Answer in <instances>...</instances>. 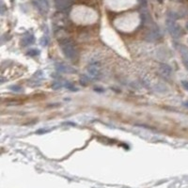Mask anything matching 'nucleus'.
Listing matches in <instances>:
<instances>
[{"label": "nucleus", "mask_w": 188, "mask_h": 188, "mask_svg": "<svg viewBox=\"0 0 188 188\" xmlns=\"http://www.w3.org/2000/svg\"><path fill=\"white\" fill-rule=\"evenodd\" d=\"M59 46H60L62 54L64 55V56L67 59L74 60L77 57V56H78L76 47L70 39H67V38L62 39L59 41Z\"/></svg>", "instance_id": "nucleus-1"}, {"label": "nucleus", "mask_w": 188, "mask_h": 188, "mask_svg": "<svg viewBox=\"0 0 188 188\" xmlns=\"http://www.w3.org/2000/svg\"><path fill=\"white\" fill-rule=\"evenodd\" d=\"M167 30L170 33V35L173 38H179L182 35V29L179 25L176 24V20L171 17H167Z\"/></svg>", "instance_id": "nucleus-2"}, {"label": "nucleus", "mask_w": 188, "mask_h": 188, "mask_svg": "<svg viewBox=\"0 0 188 188\" xmlns=\"http://www.w3.org/2000/svg\"><path fill=\"white\" fill-rule=\"evenodd\" d=\"M73 0H55V5L57 9L59 11H65V9H68Z\"/></svg>", "instance_id": "nucleus-3"}, {"label": "nucleus", "mask_w": 188, "mask_h": 188, "mask_svg": "<svg viewBox=\"0 0 188 188\" xmlns=\"http://www.w3.org/2000/svg\"><path fill=\"white\" fill-rule=\"evenodd\" d=\"M88 73L90 77L92 78H99L101 75V71L99 69V67L95 64H91L88 68Z\"/></svg>", "instance_id": "nucleus-4"}, {"label": "nucleus", "mask_w": 188, "mask_h": 188, "mask_svg": "<svg viewBox=\"0 0 188 188\" xmlns=\"http://www.w3.org/2000/svg\"><path fill=\"white\" fill-rule=\"evenodd\" d=\"M161 37V33L160 31H159L158 28L155 26V27H153L152 29L147 34V40L148 41H156L158 40L159 38Z\"/></svg>", "instance_id": "nucleus-5"}, {"label": "nucleus", "mask_w": 188, "mask_h": 188, "mask_svg": "<svg viewBox=\"0 0 188 188\" xmlns=\"http://www.w3.org/2000/svg\"><path fill=\"white\" fill-rule=\"evenodd\" d=\"M34 41H35V37L30 32L26 33V34L24 35L23 40H22V42H23V45L24 46H28V45H30V44H33V43H34Z\"/></svg>", "instance_id": "nucleus-6"}, {"label": "nucleus", "mask_w": 188, "mask_h": 188, "mask_svg": "<svg viewBox=\"0 0 188 188\" xmlns=\"http://www.w3.org/2000/svg\"><path fill=\"white\" fill-rule=\"evenodd\" d=\"M37 4L41 13H47V11H49V4H48L47 0H38Z\"/></svg>", "instance_id": "nucleus-7"}, {"label": "nucleus", "mask_w": 188, "mask_h": 188, "mask_svg": "<svg viewBox=\"0 0 188 188\" xmlns=\"http://www.w3.org/2000/svg\"><path fill=\"white\" fill-rule=\"evenodd\" d=\"M180 53L182 55V59L186 67V69L188 70V49L185 46H181L180 48Z\"/></svg>", "instance_id": "nucleus-8"}, {"label": "nucleus", "mask_w": 188, "mask_h": 188, "mask_svg": "<svg viewBox=\"0 0 188 188\" xmlns=\"http://www.w3.org/2000/svg\"><path fill=\"white\" fill-rule=\"evenodd\" d=\"M159 70H160L161 74L164 75V76H169L172 73V69L171 67L169 65L167 64H161L160 65V68H159Z\"/></svg>", "instance_id": "nucleus-9"}, {"label": "nucleus", "mask_w": 188, "mask_h": 188, "mask_svg": "<svg viewBox=\"0 0 188 188\" xmlns=\"http://www.w3.org/2000/svg\"><path fill=\"white\" fill-rule=\"evenodd\" d=\"M56 68L57 71H60V73L68 74V73H71V71H74V69H71V67L67 66V65H64V64H57Z\"/></svg>", "instance_id": "nucleus-10"}, {"label": "nucleus", "mask_w": 188, "mask_h": 188, "mask_svg": "<svg viewBox=\"0 0 188 188\" xmlns=\"http://www.w3.org/2000/svg\"><path fill=\"white\" fill-rule=\"evenodd\" d=\"M62 86H63V84L61 83L60 81H54L52 83V89H59L60 88H62Z\"/></svg>", "instance_id": "nucleus-11"}, {"label": "nucleus", "mask_w": 188, "mask_h": 188, "mask_svg": "<svg viewBox=\"0 0 188 188\" xmlns=\"http://www.w3.org/2000/svg\"><path fill=\"white\" fill-rule=\"evenodd\" d=\"M39 54H40V52H39L37 49H29L27 52V55L30 56H38Z\"/></svg>", "instance_id": "nucleus-12"}, {"label": "nucleus", "mask_w": 188, "mask_h": 188, "mask_svg": "<svg viewBox=\"0 0 188 188\" xmlns=\"http://www.w3.org/2000/svg\"><path fill=\"white\" fill-rule=\"evenodd\" d=\"M9 89H11V90H13V91H21L22 90V88H21V86H11Z\"/></svg>", "instance_id": "nucleus-13"}, {"label": "nucleus", "mask_w": 188, "mask_h": 188, "mask_svg": "<svg viewBox=\"0 0 188 188\" xmlns=\"http://www.w3.org/2000/svg\"><path fill=\"white\" fill-rule=\"evenodd\" d=\"M48 38L47 37H43V39L41 40V45H43V46H46L47 44H48Z\"/></svg>", "instance_id": "nucleus-14"}, {"label": "nucleus", "mask_w": 188, "mask_h": 188, "mask_svg": "<svg viewBox=\"0 0 188 188\" xmlns=\"http://www.w3.org/2000/svg\"><path fill=\"white\" fill-rule=\"evenodd\" d=\"M182 85L186 90H188V81H182Z\"/></svg>", "instance_id": "nucleus-15"}, {"label": "nucleus", "mask_w": 188, "mask_h": 188, "mask_svg": "<svg viewBox=\"0 0 188 188\" xmlns=\"http://www.w3.org/2000/svg\"><path fill=\"white\" fill-rule=\"evenodd\" d=\"M184 105H185L186 107H188V102H185V103H184Z\"/></svg>", "instance_id": "nucleus-16"}, {"label": "nucleus", "mask_w": 188, "mask_h": 188, "mask_svg": "<svg viewBox=\"0 0 188 188\" xmlns=\"http://www.w3.org/2000/svg\"><path fill=\"white\" fill-rule=\"evenodd\" d=\"M185 27H186V29L188 30V22L186 23V25H185Z\"/></svg>", "instance_id": "nucleus-17"}]
</instances>
